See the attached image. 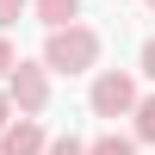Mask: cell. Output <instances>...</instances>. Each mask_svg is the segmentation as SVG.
<instances>
[{"label":"cell","mask_w":155,"mask_h":155,"mask_svg":"<svg viewBox=\"0 0 155 155\" xmlns=\"http://www.w3.org/2000/svg\"><path fill=\"white\" fill-rule=\"evenodd\" d=\"M44 62H50V74H93L99 68V31L93 25H56V31L44 37Z\"/></svg>","instance_id":"1"},{"label":"cell","mask_w":155,"mask_h":155,"mask_svg":"<svg viewBox=\"0 0 155 155\" xmlns=\"http://www.w3.org/2000/svg\"><path fill=\"white\" fill-rule=\"evenodd\" d=\"M143 87H137V68H93V87H87V112L93 118H130Z\"/></svg>","instance_id":"2"},{"label":"cell","mask_w":155,"mask_h":155,"mask_svg":"<svg viewBox=\"0 0 155 155\" xmlns=\"http://www.w3.org/2000/svg\"><path fill=\"white\" fill-rule=\"evenodd\" d=\"M6 93H12V106H19V112H31V118H44V112H50V62L44 56H19V62H12V74H6Z\"/></svg>","instance_id":"3"},{"label":"cell","mask_w":155,"mask_h":155,"mask_svg":"<svg viewBox=\"0 0 155 155\" xmlns=\"http://www.w3.org/2000/svg\"><path fill=\"white\" fill-rule=\"evenodd\" d=\"M50 149V130L44 118H31V112H19V118L0 130V155H44Z\"/></svg>","instance_id":"4"},{"label":"cell","mask_w":155,"mask_h":155,"mask_svg":"<svg viewBox=\"0 0 155 155\" xmlns=\"http://www.w3.org/2000/svg\"><path fill=\"white\" fill-rule=\"evenodd\" d=\"M31 12H37L44 31H56V25H74V19H81V0H31Z\"/></svg>","instance_id":"5"},{"label":"cell","mask_w":155,"mask_h":155,"mask_svg":"<svg viewBox=\"0 0 155 155\" xmlns=\"http://www.w3.org/2000/svg\"><path fill=\"white\" fill-rule=\"evenodd\" d=\"M130 137H137V143H155V93L137 99V112H130Z\"/></svg>","instance_id":"6"},{"label":"cell","mask_w":155,"mask_h":155,"mask_svg":"<svg viewBox=\"0 0 155 155\" xmlns=\"http://www.w3.org/2000/svg\"><path fill=\"white\" fill-rule=\"evenodd\" d=\"M87 155H137V137L106 130V137H93V143H87Z\"/></svg>","instance_id":"7"},{"label":"cell","mask_w":155,"mask_h":155,"mask_svg":"<svg viewBox=\"0 0 155 155\" xmlns=\"http://www.w3.org/2000/svg\"><path fill=\"white\" fill-rule=\"evenodd\" d=\"M137 74H143V81H155V31L143 37V50H137Z\"/></svg>","instance_id":"8"},{"label":"cell","mask_w":155,"mask_h":155,"mask_svg":"<svg viewBox=\"0 0 155 155\" xmlns=\"http://www.w3.org/2000/svg\"><path fill=\"white\" fill-rule=\"evenodd\" d=\"M19 12H31V0H0V31H12Z\"/></svg>","instance_id":"9"},{"label":"cell","mask_w":155,"mask_h":155,"mask_svg":"<svg viewBox=\"0 0 155 155\" xmlns=\"http://www.w3.org/2000/svg\"><path fill=\"white\" fill-rule=\"evenodd\" d=\"M44 155H87V143H81V137H50Z\"/></svg>","instance_id":"10"},{"label":"cell","mask_w":155,"mask_h":155,"mask_svg":"<svg viewBox=\"0 0 155 155\" xmlns=\"http://www.w3.org/2000/svg\"><path fill=\"white\" fill-rule=\"evenodd\" d=\"M12 62H19V50H12V37L0 31V81H6V74H12Z\"/></svg>","instance_id":"11"},{"label":"cell","mask_w":155,"mask_h":155,"mask_svg":"<svg viewBox=\"0 0 155 155\" xmlns=\"http://www.w3.org/2000/svg\"><path fill=\"white\" fill-rule=\"evenodd\" d=\"M12 118H19V106H12V93H6V81H0V130H6Z\"/></svg>","instance_id":"12"},{"label":"cell","mask_w":155,"mask_h":155,"mask_svg":"<svg viewBox=\"0 0 155 155\" xmlns=\"http://www.w3.org/2000/svg\"><path fill=\"white\" fill-rule=\"evenodd\" d=\"M143 6H149V12H155V0H143Z\"/></svg>","instance_id":"13"}]
</instances>
